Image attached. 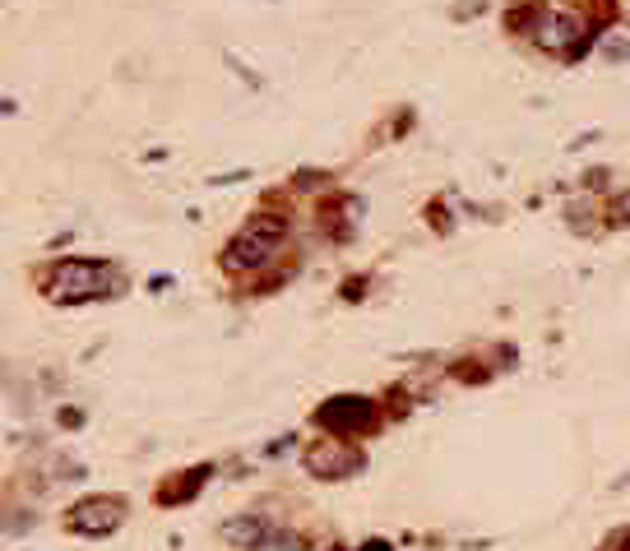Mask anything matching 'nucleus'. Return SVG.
<instances>
[{"mask_svg":"<svg viewBox=\"0 0 630 551\" xmlns=\"http://www.w3.org/2000/svg\"><path fill=\"white\" fill-rule=\"evenodd\" d=\"M98 293V269L93 265H61L57 269V297H93Z\"/></svg>","mask_w":630,"mask_h":551,"instance_id":"f257e3e1","label":"nucleus"},{"mask_svg":"<svg viewBox=\"0 0 630 551\" xmlns=\"http://www.w3.org/2000/svg\"><path fill=\"white\" fill-rule=\"evenodd\" d=\"M121 523V506L116 501H89V506H79L70 514V529H98V533H108Z\"/></svg>","mask_w":630,"mask_h":551,"instance_id":"f03ea898","label":"nucleus"},{"mask_svg":"<svg viewBox=\"0 0 630 551\" xmlns=\"http://www.w3.org/2000/svg\"><path fill=\"white\" fill-rule=\"evenodd\" d=\"M260 551H297V542H293V538H283V542H265Z\"/></svg>","mask_w":630,"mask_h":551,"instance_id":"7ed1b4c3","label":"nucleus"}]
</instances>
